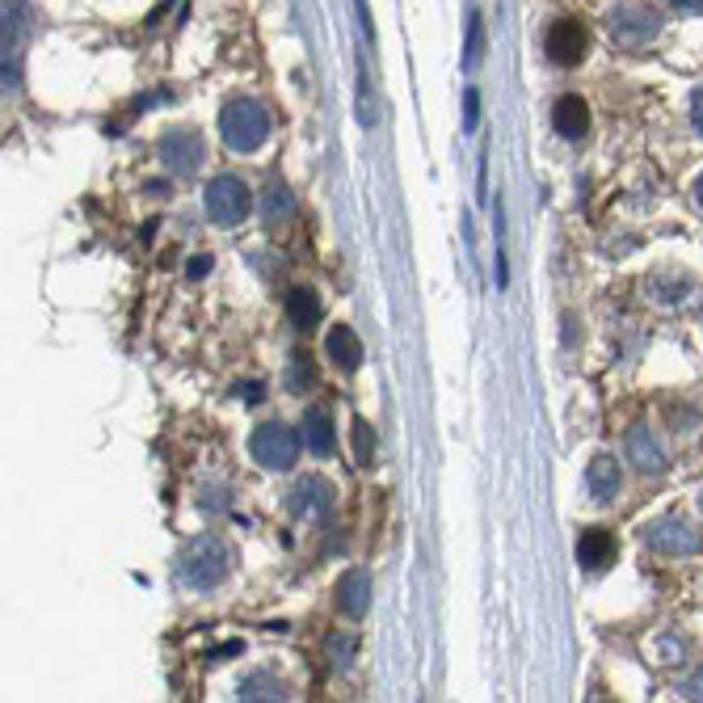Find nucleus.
<instances>
[{
	"instance_id": "nucleus-1",
	"label": "nucleus",
	"mask_w": 703,
	"mask_h": 703,
	"mask_svg": "<svg viewBox=\"0 0 703 703\" xmlns=\"http://www.w3.org/2000/svg\"><path fill=\"white\" fill-rule=\"evenodd\" d=\"M219 135L232 152H257L269 139V110L253 97H232L219 110Z\"/></svg>"
},
{
	"instance_id": "nucleus-2",
	"label": "nucleus",
	"mask_w": 703,
	"mask_h": 703,
	"mask_svg": "<svg viewBox=\"0 0 703 703\" xmlns=\"http://www.w3.org/2000/svg\"><path fill=\"white\" fill-rule=\"evenodd\" d=\"M227 565H232V552H227L224 539L215 535H198L194 543H186V552L178 556V573L186 585L194 590H211L227 577Z\"/></svg>"
},
{
	"instance_id": "nucleus-3",
	"label": "nucleus",
	"mask_w": 703,
	"mask_h": 703,
	"mask_svg": "<svg viewBox=\"0 0 703 703\" xmlns=\"http://www.w3.org/2000/svg\"><path fill=\"white\" fill-rule=\"evenodd\" d=\"M644 548H653L661 556H695L703 548V531L682 514H666V518H653V523L641 531Z\"/></svg>"
},
{
	"instance_id": "nucleus-4",
	"label": "nucleus",
	"mask_w": 703,
	"mask_h": 703,
	"mask_svg": "<svg viewBox=\"0 0 703 703\" xmlns=\"http://www.w3.org/2000/svg\"><path fill=\"white\" fill-rule=\"evenodd\" d=\"M203 203H207L211 224H219V227L244 224V215L253 211V194H249V186H244L240 178H232V173H224V178L211 181L207 194H203Z\"/></svg>"
},
{
	"instance_id": "nucleus-5",
	"label": "nucleus",
	"mask_w": 703,
	"mask_h": 703,
	"mask_svg": "<svg viewBox=\"0 0 703 703\" xmlns=\"http://www.w3.org/2000/svg\"><path fill=\"white\" fill-rule=\"evenodd\" d=\"M249 451H253V459L261 467H269V472H286V467L300 459V434H295L291 426H283V421H266V426H257L253 430Z\"/></svg>"
},
{
	"instance_id": "nucleus-6",
	"label": "nucleus",
	"mask_w": 703,
	"mask_h": 703,
	"mask_svg": "<svg viewBox=\"0 0 703 703\" xmlns=\"http://www.w3.org/2000/svg\"><path fill=\"white\" fill-rule=\"evenodd\" d=\"M543 51H548V60L556 68H577L585 60V51H590V30H585L582 21H552L548 26V38H543Z\"/></svg>"
},
{
	"instance_id": "nucleus-7",
	"label": "nucleus",
	"mask_w": 703,
	"mask_h": 703,
	"mask_svg": "<svg viewBox=\"0 0 703 703\" xmlns=\"http://www.w3.org/2000/svg\"><path fill=\"white\" fill-rule=\"evenodd\" d=\"M658 34V13L644 9V4H624L611 13V38L624 46H641Z\"/></svg>"
},
{
	"instance_id": "nucleus-8",
	"label": "nucleus",
	"mask_w": 703,
	"mask_h": 703,
	"mask_svg": "<svg viewBox=\"0 0 703 703\" xmlns=\"http://www.w3.org/2000/svg\"><path fill=\"white\" fill-rule=\"evenodd\" d=\"M161 156H165L169 169H178V173H194L198 161H203V139L194 131H169L161 139Z\"/></svg>"
},
{
	"instance_id": "nucleus-9",
	"label": "nucleus",
	"mask_w": 703,
	"mask_h": 703,
	"mask_svg": "<svg viewBox=\"0 0 703 703\" xmlns=\"http://www.w3.org/2000/svg\"><path fill=\"white\" fill-rule=\"evenodd\" d=\"M628 459L641 467L644 476H658V472H666V451H661L658 434H653L649 426H636V430L628 434Z\"/></svg>"
},
{
	"instance_id": "nucleus-10",
	"label": "nucleus",
	"mask_w": 703,
	"mask_h": 703,
	"mask_svg": "<svg viewBox=\"0 0 703 703\" xmlns=\"http://www.w3.org/2000/svg\"><path fill=\"white\" fill-rule=\"evenodd\" d=\"M552 127L560 139H582V135L590 131V105H585L577 93H565V97L552 105Z\"/></svg>"
},
{
	"instance_id": "nucleus-11",
	"label": "nucleus",
	"mask_w": 703,
	"mask_h": 703,
	"mask_svg": "<svg viewBox=\"0 0 703 703\" xmlns=\"http://www.w3.org/2000/svg\"><path fill=\"white\" fill-rule=\"evenodd\" d=\"M615 560V535L607 531V526H590V531H582V539H577V565L582 569H607Z\"/></svg>"
},
{
	"instance_id": "nucleus-12",
	"label": "nucleus",
	"mask_w": 703,
	"mask_h": 703,
	"mask_svg": "<svg viewBox=\"0 0 703 703\" xmlns=\"http://www.w3.org/2000/svg\"><path fill=\"white\" fill-rule=\"evenodd\" d=\"M337 607H342L350 619H362L367 615V607H371V573L362 569H350L337 582Z\"/></svg>"
},
{
	"instance_id": "nucleus-13",
	"label": "nucleus",
	"mask_w": 703,
	"mask_h": 703,
	"mask_svg": "<svg viewBox=\"0 0 703 703\" xmlns=\"http://www.w3.org/2000/svg\"><path fill=\"white\" fill-rule=\"evenodd\" d=\"M325 350H329V359L337 362L342 371H359L362 367V342L350 325H333L329 337H325Z\"/></svg>"
},
{
	"instance_id": "nucleus-14",
	"label": "nucleus",
	"mask_w": 703,
	"mask_h": 703,
	"mask_svg": "<svg viewBox=\"0 0 703 703\" xmlns=\"http://www.w3.org/2000/svg\"><path fill=\"white\" fill-rule=\"evenodd\" d=\"M291 506H295V514H300V518H320V514L333 506V489L325 484V480L308 476V480H300V484H295Z\"/></svg>"
},
{
	"instance_id": "nucleus-15",
	"label": "nucleus",
	"mask_w": 703,
	"mask_h": 703,
	"mask_svg": "<svg viewBox=\"0 0 703 703\" xmlns=\"http://www.w3.org/2000/svg\"><path fill=\"white\" fill-rule=\"evenodd\" d=\"M619 464H615L611 455H594L590 459V467H585V484H590V493H594V501H611L615 493H619Z\"/></svg>"
},
{
	"instance_id": "nucleus-16",
	"label": "nucleus",
	"mask_w": 703,
	"mask_h": 703,
	"mask_svg": "<svg viewBox=\"0 0 703 703\" xmlns=\"http://www.w3.org/2000/svg\"><path fill=\"white\" fill-rule=\"evenodd\" d=\"M333 421H329V413L325 409H308L303 413V447L312 451V455H329L333 451Z\"/></svg>"
},
{
	"instance_id": "nucleus-17",
	"label": "nucleus",
	"mask_w": 703,
	"mask_h": 703,
	"mask_svg": "<svg viewBox=\"0 0 703 703\" xmlns=\"http://www.w3.org/2000/svg\"><path fill=\"white\" fill-rule=\"evenodd\" d=\"M21 30H26V0H4V68L17 63V51H21Z\"/></svg>"
},
{
	"instance_id": "nucleus-18",
	"label": "nucleus",
	"mask_w": 703,
	"mask_h": 703,
	"mask_svg": "<svg viewBox=\"0 0 703 703\" xmlns=\"http://www.w3.org/2000/svg\"><path fill=\"white\" fill-rule=\"evenodd\" d=\"M286 316H291L295 329H312L316 320H320V295H316L312 286H295L286 295Z\"/></svg>"
},
{
	"instance_id": "nucleus-19",
	"label": "nucleus",
	"mask_w": 703,
	"mask_h": 703,
	"mask_svg": "<svg viewBox=\"0 0 703 703\" xmlns=\"http://www.w3.org/2000/svg\"><path fill=\"white\" fill-rule=\"evenodd\" d=\"M261 215H266V224H283V219H291V215H295V198H291V190L269 186L266 203H261Z\"/></svg>"
},
{
	"instance_id": "nucleus-20",
	"label": "nucleus",
	"mask_w": 703,
	"mask_h": 703,
	"mask_svg": "<svg viewBox=\"0 0 703 703\" xmlns=\"http://www.w3.org/2000/svg\"><path fill=\"white\" fill-rule=\"evenodd\" d=\"M283 682H274L269 674H253L240 682V699H283Z\"/></svg>"
},
{
	"instance_id": "nucleus-21",
	"label": "nucleus",
	"mask_w": 703,
	"mask_h": 703,
	"mask_svg": "<svg viewBox=\"0 0 703 703\" xmlns=\"http://www.w3.org/2000/svg\"><path fill=\"white\" fill-rule=\"evenodd\" d=\"M354 451H359V464H371L375 459V438L367 421H354Z\"/></svg>"
},
{
	"instance_id": "nucleus-22",
	"label": "nucleus",
	"mask_w": 703,
	"mask_h": 703,
	"mask_svg": "<svg viewBox=\"0 0 703 703\" xmlns=\"http://www.w3.org/2000/svg\"><path fill=\"white\" fill-rule=\"evenodd\" d=\"M480 46H484V26H480V13L467 21V51H464V63L472 68V63L480 60Z\"/></svg>"
},
{
	"instance_id": "nucleus-23",
	"label": "nucleus",
	"mask_w": 703,
	"mask_h": 703,
	"mask_svg": "<svg viewBox=\"0 0 703 703\" xmlns=\"http://www.w3.org/2000/svg\"><path fill=\"white\" fill-rule=\"evenodd\" d=\"M464 127H467V131H476V127H480V93L476 89L464 93Z\"/></svg>"
},
{
	"instance_id": "nucleus-24",
	"label": "nucleus",
	"mask_w": 703,
	"mask_h": 703,
	"mask_svg": "<svg viewBox=\"0 0 703 703\" xmlns=\"http://www.w3.org/2000/svg\"><path fill=\"white\" fill-rule=\"evenodd\" d=\"M316 379V371L308 367V359H295V371H291V388H308Z\"/></svg>"
},
{
	"instance_id": "nucleus-25",
	"label": "nucleus",
	"mask_w": 703,
	"mask_h": 703,
	"mask_svg": "<svg viewBox=\"0 0 703 703\" xmlns=\"http://www.w3.org/2000/svg\"><path fill=\"white\" fill-rule=\"evenodd\" d=\"M691 122H695V135H703V85L691 93Z\"/></svg>"
},
{
	"instance_id": "nucleus-26",
	"label": "nucleus",
	"mask_w": 703,
	"mask_h": 703,
	"mask_svg": "<svg viewBox=\"0 0 703 703\" xmlns=\"http://www.w3.org/2000/svg\"><path fill=\"white\" fill-rule=\"evenodd\" d=\"M236 396L240 401H249V404H257L266 392H261V384H236Z\"/></svg>"
},
{
	"instance_id": "nucleus-27",
	"label": "nucleus",
	"mask_w": 703,
	"mask_h": 703,
	"mask_svg": "<svg viewBox=\"0 0 703 703\" xmlns=\"http://www.w3.org/2000/svg\"><path fill=\"white\" fill-rule=\"evenodd\" d=\"M666 4L678 13H703V0H666Z\"/></svg>"
},
{
	"instance_id": "nucleus-28",
	"label": "nucleus",
	"mask_w": 703,
	"mask_h": 703,
	"mask_svg": "<svg viewBox=\"0 0 703 703\" xmlns=\"http://www.w3.org/2000/svg\"><path fill=\"white\" fill-rule=\"evenodd\" d=\"M661 649H666V658H678V653H687V641H678V636H666V641H661Z\"/></svg>"
},
{
	"instance_id": "nucleus-29",
	"label": "nucleus",
	"mask_w": 703,
	"mask_h": 703,
	"mask_svg": "<svg viewBox=\"0 0 703 703\" xmlns=\"http://www.w3.org/2000/svg\"><path fill=\"white\" fill-rule=\"evenodd\" d=\"M687 695H691V699H703V666H699V670H695V674H691Z\"/></svg>"
},
{
	"instance_id": "nucleus-30",
	"label": "nucleus",
	"mask_w": 703,
	"mask_h": 703,
	"mask_svg": "<svg viewBox=\"0 0 703 703\" xmlns=\"http://www.w3.org/2000/svg\"><path fill=\"white\" fill-rule=\"evenodd\" d=\"M207 269H211V257H194V261H190V269H186V274H190V278H203Z\"/></svg>"
},
{
	"instance_id": "nucleus-31",
	"label": "nucleus",
	"mask_w": 703,
	"mask_h": 703,
	"mask_svg": "<svg viewBox=\"0 0 703 703\" xmlns=\"http://www.w3.org/2000/svg\"><path fill=\"white\" fill-rule=\"evenodd\" d=\"M695 203L703 207V173H699V181H695Z\"/></svg>"
}]
</instances>
